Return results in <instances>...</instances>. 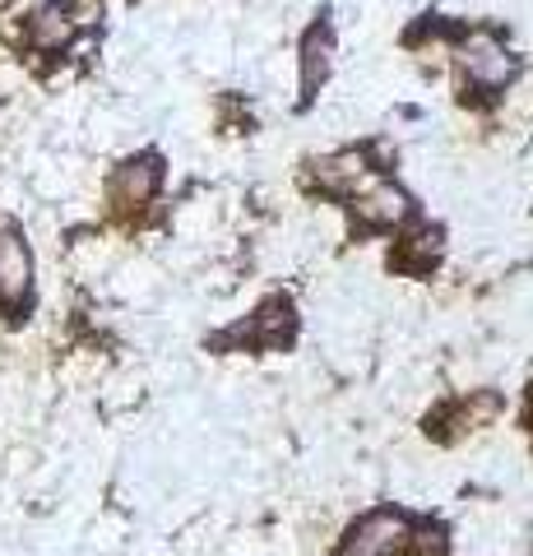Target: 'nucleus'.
<instances>
[{"label":"nucleus","instance_id":"1","mask_svg":"<svg viewBox=\"0 0 533 556\" xmlns=\"http://www.w3.org/2000/svg\"><path fill=\"white\" fill-rule=\"evenodd\" d=\"M408 533H413L408 515H399V510H371V515L357 519V525H348V533L339 538L334 556H385L390 547H404Z\"/></svg>","mask_w":533,"mask_h":556},{"label":"nucleus","instance_id":"2","mask_svg":"<svg viewBox=\"0 0 533 556\" xmlns=\"http://www.w3.org/2000/svg\"><path fill=\"white\" fill-rule=\"evenodd\" d=\"M459 65H464V79L478 84V89H506V84L520 75V61L496 38H487V33H478V38L459 47Z\"/></svg>","mask_w":533,"mask_h":556},{"label":"nucleus","instance_id":"3","mask_svg":"<svg viewBox=\"0 0 533 556\" xmlns=\"http://www.w3.org/2000/svg\"><path fill=\"white\" fill-rule=\"evenodd\" d=\"M28 274H33V265H28L24 237L5 214H0V302L14 306V302L28 298Z\"/></svg>","mask_w":533,"mask_h":556},{"label":"nucleus","instance_id":"4","mask_svg":"<svg viewBox=\"0 0 533 556\" xmlns=\"http://www.w3.org/2000/svg\"><path fill=\"white\" fill-rule=\"evenodd\" d=\"M292 334V302L288 298H274L265 302L246 325H237L232 329V343H246V348H274V343H283Z\"/></svg>","mask_w":533,"mask_h":556},{"label":"nucleus","instance_id":"5","mask_svg":"<svg viewBox=\"0 0 533 556\" xmlns=\"http://www.w3.org/2000/svg\"><path fill=\"white\" fill-rule=\"evenodd\" d=\"M330 51H334V33L320 20L302 38V102H312L316 89L325 84V75H330Z\"/></svg>","mask_w":533,"mask_h":556},{"label":"nucleus","instance_id":"6","mask_svg":"<svg viewBox=\"0 0 533 556\" xmlns=\"http://www.w3.org/2000/svg\"><path fill=\"white\" fill-rule=\"evenodd\" d=\"M353 214H357V223L363 228H390V223H399L404 214H408V195L399 186H371L363 200L353 204Z\"/></svg>","mask_w":533,"mask_h":556},{"label":"nucleus","instance_id":"7","mask_svg":"<svg viewBox=\"0 0 533 556\" xmlns=\"http://www.w3.org/2000/svg\"><path fill=\"white\" fill-rule=\"evenodd\" d=\"M158 181H163V163L153 159H140V163H126L122 172H116V181H112V195L122 200V204H144L153 190H158Z\"/></svg>","mask_w":533,"mask_h":556},{"label":"nucleus","instance_id":"8","mask_svg":"<svg viewBox=\"0 0 533 556\" xmlns=\"http://www.w3.org/2000/svg\"><path fill=\"white\" fill-rule=\"evenodd\" d=\"M529 427H533V390H529Z\"/></svg>","mask_w":533,"mask_h":556}]
</instances>
